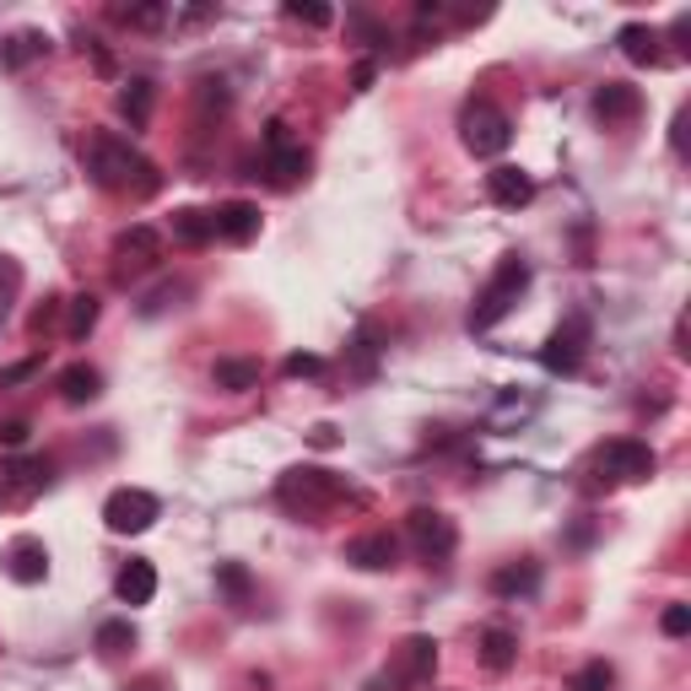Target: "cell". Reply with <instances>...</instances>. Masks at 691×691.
I'll return each mask as SVG.
<instances>
[{"label": "cell", "mask_w": 691, "mask_h": 691, "mask_svg": "<svg viewBox=\"0 0 691 691\" xmlns=\"http://www.w3.org/2000/svg\"><path fill=\"white\" fill-rule=\"evenodd\" d=\"M82 163H87V173H92V184H103V190H114V195H135V201H146V195H157V190H163V173H157V163H152V157H141L130 141L109 135V130L87 135Z\"/></svg>", "instance_id": "6da1fadb"}, {"label": "cell", "mask_w": 691, "mask_h": 691, "mask_svg": "<svg viewBox=\"0 0 691 691\" xmlns=\"http://www.w3.org/2000/svg\"><path fill=\"white\" fill-rule=\"evenodd\" d=\"M352 487L335 476V470H319V465H292L282 481H276V502L297 519H325L335 502H346Z\"/></svg>", "instance_id": "7a4b0ae2"}, {"label": "cell", "mask_w": 691, "mask_h": 691, "mask_svg": "<svg viewBox=\"0 0 691 691\" xmlns=\"http://www.w3.org/2000/svg\"><path fill=\"white\" fill-rule=\"evenodd\" d=\"M525 286H529V260H525V254H502V260H497V271L487 276V286L476 292V303H470V319H465V325L476 329V335L491 329L502 314H508V308H514V303H519V297H525Z\"/></svg>", "instance_id": "3957f363"}, {"label": "cell", "mask_w": 691, "mask_h": 691, "mask_svg": "<svg viewBox=\"0 0 691 691\" xmlns=\"http://www.w3.org/2000/svg\"><path fill=\"white\" fill-rule=\"evenodd\" d=\"M433 670H438V643L427 638V632H416V638H406L400 649L389 653V664H384V675H378V687L373 691H421L427 681H433Z\"/></svg>", "instance_id": "277c9868"}, {"label": "cell", "mask_w": 691, "mask_h": 691, "mask_svg": "<svg viewBox=\"0 0 691 691\" xmlns=\"http://www.w3.org/2000/svg\"><path fill=\"white\" fill-rule=\"evenodd\" d=\"M459 130H465V146H470L476 157H502V152H508V141H514V124H508V114H502L497 103H487V98L465 103Z\"/></svg>", "instance_id": "5b68a950"}, {"label": "cell", "mask_w": 691, "mask_h": 691, "mask_svg": "<svg viewBox=\"0 0 691 691\" xmlns=\"http://www.w3.org/2000/svg\"><path fill=\"white\" fill-rule=\"evenodd\" d=\"M595 470H606V481L632 487V481H649L653 470H659V454H653L643 438H610V444L595 454Z\"/></svg>", "instance_id": "8992f818"}, {"label": "cell", "mask_w": 691, "mask_h": 691, "mask_svg": "<svg viewBox=\"0 0 691 691\" xmlns=\"http://www.w3.org/2000/svg\"><path fill=\"white\" fill-rule=\"evenodd\" d=\"M157 519H163V502L141 487L109 491V502H103V525L114 529V535H146Z\"/></svg>", "instance_id": "52a82bcc"}, {"label": "cell", "mask_w": 691, "mask_h": 691, "mask_svg": "<svg viewBox=\"0 0 691 691\" xmlns=\"http://www.w3.org/2000/svg\"><path fill=\"white\" fill-rule=\"evenodd\" d=\"M589 341H595L589 314H568L562 325L551 329V341H546L540 363L551 367V373H578V367H583V357H589Z\"/></svg>", "instance_id": "ba28073f"}, {"label": "cell", "mask_w": 691, "mask_h": 691, "mask_svg": "<svg viewBox=\"0 0 691 691\" xmlns=\"http://www.w3.org/2000/svg\"><path fill=\"white\" fill-rule=\"evenodd\" d=\"M406 535H410V546H416L427 562H448V557H454V546H459V529H454V519L438 514V508H410V514H406Z\"/></svg>", "instance_id": "9c48e42d"}, {"label": "cell", "mask_w": 691, "mask_h": 691, "mask_svg": "<svg viewBox=\"0 0 691 691\" xmlns=\"http://www.w3.org/2000/svg\"><path fill=\"white\" fill-rule=\"evenodd\" d=\"M265 173H271V184H282V190H292L297 179H308V152L286 135L282 120L265 124Z\"/></svg>", "instance_id": "30bf717a"}, {"label": "cell", "mask_w": 691, "mask_h": 691, "mask_svg": "<svg viewBox=\"0 0 691 691\" xmlns=\"http://www.w3.org/2000/svg\"><path fill=\"white\" fill-rule=\"evenodd\" d=\"M157 260H163V233L157 227L135 222L130 233H120V244H114V271L120 276H146V271H157Z\"/></svg>", "instance_id": "8fae6325"}, {"label": "cell", "mask_w": 691, "mask_h": 691, "mask_svg": "<svg viewBox=\"0 0 691 691\" xmlns=\"http://www.w3.org/2000/svg\"><path fill=\"white\" fill-rule=\"evenodd\" d=\"M352 568L363 572H389L395 562H400V540L389 535V529H367V535H357V540H346V551H341Z\"/></svg>", "instance_id": "7c38bea8"}, {"label": "cell", "mask_w": 691, "mask_h": 691, "mask_svg": "<svg viewBox=\"0 0 691 691\" xmlns=\"http://www.w3.org/2000/svg\"><path fill=\"white\" fill-rule=\"evenodd\" d=\"M643 114V92L632 82H606L595 92V120L606 124V130H621V124H632Z\"/></svg>", "instance_id": "4fadbf2b"}, {"label": "cell", "mask_w": 691, "mask_h": 691, "mask_svg": "<svg viewBox=\"0 0 691 691\" xmlns=\"http://www.w3.org/2000/svg\"><path fill=\"white\" fill-rule=\"evenodd\" d=\"M487 195H491V205H502V211H519V205L535 201V179H529L525 167L497 163L487 173Z\"/></svg>", "instance_id": "5bb4252c"}, {"label": "cell", "mask_w": 691, "mask_h": 691, "mask_svg": "<svg viewBox=\"0 0 691 691\" xmlns=\"http://www.w3.org/2000/svg\"><path fill=\"white\" fill-rule=\"evenodd\" d=\"M6 572L17 583H43L49 578V546H43L39 535H17L11 551H6Z\"/></svg>", "instance_id": "9a60e30c"}, {"label": "cell", "mask_w": 691, "mask_h": 691, "mask_svg": "<svg viewBox=\"0 0 691 691\" xmlns=\"http://www.w3.org/2000/svg\"><path fill=\"white\" fill-rule=\"evenodd\" d=\"M54 481V465L49 459H22V465H11L6 476H0V508L11 502V497H33Z\"/></svg>", "instance_id": "2e32d148"}, {"label": "cell", "mask_w": 691, "mask_h": 691, "mask_svg": "<svg viewBox=\"0 0 691 691\" xmlns=\"http://www.w3.org/2000/svg\"><path fill=\"white\" fill-rule=\"evenodd\" d=\"M114 595H120L124 606H152V595H157V568L146 562V557H130L114 578Z\"/></svg>", "instance_id": "e0dca14e"}, {"label": "cell", "mask_w": 691, "mask_h": 691, "mask_svg": "<svg viewBox=\"0 0 691 691\" xmlns=\"http://www.w3.org/2000/svg\"><path fill=\"white\" fill-rule=\"evenodd\" d=\"M254 233H260V205L254 201L216 205V238H227V244H248Z\"/></svg>", "instance_id": "ac0fdd59"}, {"label": "cell", "mask_w": 691, "mask_h": 691, "mask_svg": "<svg viewBox=\"0 0 691 691\" xmlns=\"http://www.w3.org/2000/svg\"><path fill=\"white\" fill-rule=\"evenodd\" d=\"M173 244L184 248H205L216 238V211H201V205H184V211H173Z\"/></svg>", "instance_id": "d6986e66"}, {"label": "cell", "mask_w": 691, "mask_h": 691, "mask_svg": "<svg viewBox=\"0 0 691 691\" xmlns=\"http://www.w3.org/2000/svg\"><path fill=\"white\" fill-rule=\"evenodd\" d=\"M43 54H49V33H39V28H22V33H11V39L0 43V65L6 71H28Z\"/></svg>", "instance_id": "ffe728a7"}, {"label": "cell", "mask_w": 691, "mask_h": 691, "mask_svg": "<svg viewBox=\"0 0 691 691\" xmlns=\"http://www.w3.org/2000/svg\"><path fill=\"white\" fill-rule=\"evenodd\" d=\"M152 109H157V87L146 82V77H130L120 87V114L130 120V130H146L152 124Z\"/></svg>", "instance_id": "44dd1931"}, {"label": "cell", "mask_w": 691, "mask_h": 691, "mask_svg": "<svg viewBox=\"0 0 691 691\" xmlns=\"http://www.w3.org/2000/svg\"><path fill=\"white\" fill-rule=\"evenodd\" d=\"M616 43H621V54H627L632 65H664V49H659V33H653L649 22H627V28L616 33Z\"/></svg>", "instance_id": "7402d4cb"}, {"label": "cell", "mask_w": 691, "mask_h": 691, "mask_svg": "<svg viewBox=\"0 0 691 691\" xmlns=\"http://www.w3.org/2000/svg\"><path fill=\"white\" fill-rule=\"evenodd\" d=\"M535 589H540V568L535 562H508V568L491 572V595L497 600H525Z\"/></svg>", "instance_id": "603a6c76"}, {"label": "cell", "mask_w": 691, "mask_h": 691, "mask_svg": "<svg viewBox=\"0 0 691 691\" xmlns=\"http://www.w3.org/2000/svg\"><path fill=\"white\" fill-rule=\"evenodd\" d=\"M514 659H519V632L514 627H487L481 632V664L491 675H502V670H514Z\"/></svg>", "instance_id": "cb8c5ba5"}, {"label": "cell", "mask_w": 691, "mask_h": 691, "mask_svg": "<svg viewBox=\"0 0 691 691\" xmlns=\"http://www.w3.org/2000/svg\"><path fill=\"white\" fill-rule=\"evenodd\" d=\"M98 395H103V373H98V367L77 363L60 373V400H65V406H87V400H98Z\"/></svg>", "instance_id": "d4e9b609"}, {"label": "cell", "mask_w": 691, "mask_h": 691, "mask_svg": "<svg viewBox=\"0 0 691 691\" xmlns=\"http://www.w3.org/2000/svg\"><path fill=\"white\" fill-rule=\"evenodd\" d=\"M211 378H216V389H227V395H244L260 384V363L254 357H222V363L211 367Z\"/></svg>", "instance_id": "484cf974"}, {"label": "cell", "mask_w": 691, "mask_h": 691, "mask_svg": "<svg viewBox=\"0 0 691 691\" xmlns=\"http://www.w3.org/2000/svg\"><path fill=\"white\" fill-rule=\"evenodd\" d=\"M98 314H103V303H98L92 292L71 297V319H65V335H71V341H87V335H92V325H98Z\"/></svg>", "instance_id": "4316f807"}, {"label": "cell", "mask_w": 691, "mask_h": 691, "mask_svg": "<svg viewBox=\"0 0 691 691\" xmlns=\"http://www.w3.org/2000/svg\"><path fill=\"white\" fill-rule=\"evenodd\" d=\"M167 17H173L167 6H120V11H114V22H124V28H135V33H157V28H163Z\"/></svg>", "instance_id": "83f0119b"}, {"label": "cell", "mask_w": 691, "mask_h": 691, "mask_svg": "<svg viewBox=\"0 0 691 691\" xmlns=\"http://www.w3.org/2000/svg\"><path fill=\"white\" fill-rule=\"evenodd\" d=\"M135 649V627L130 621H103L98 627V653H109V659H120V653Z\"/></svg>", "instance_id": "f1b7e54d"}, {"label": "cell", "mask_w": 691, "mask_h": 691, "mask_svg": "<svg viewBox=\"0 0 691 691\" xmlns=\"http://www.w3.org/2000/svg\"><path fill=\"white\" fill-rule=\"evenodd\" d=\"M216 583H222V595H227V606H248V572L238 562H216Z\"/></svg>", "instance_id": "f546056e"}, {"label": "cell", "mask_w": 691, "mask_h": 691, "mask_svg": "<svg viewBox=\"0 0 691 691\" xmlns=\"http://www.w3.org/2000/svg\"><path fill=\"white\" fill-rule=\"evenodd\" d=\"M610 687H616V670H610L606 659H589V664L568 681V691H610Z\"/></svg>", "instance_id": "4dcf8cb0"}, {"label": "cell", "mask_w": 691, "mask_h": 691, "mask_svg": "<svg viewBox=\"0 0 691 691\" xmlns=\"http://www.w3.org/2000/svg\"><path fill=\"white\" fill-rule=\"evenodd\" d=\"M17 292H22V265H17L11 254H0V319L11 314V303H17Z\"/></svg>", "instance_id": "1f68e13d"}, {"label": "cell", "mask_w": 691, "mask_h": 691, "mask_svg": "<svg viewBox=\"0 0 691 691\" xmlns=\"http://www.w3.org/2000/svg\"><path fill=\"white\" fill-rule=\"evenodd\" d=\"M286 17H292V22H308V28H329V22H335V11H329V6H303V0H292V6H286Z\"/></svg>", "instance_id": "d6a6232c"}, {"label": "cell", "mask_w": 691, "mask_h": 691, "mask_svg": "<svg viewBox=\"0 0 691 691\" xmlns=\"http://www.w3.org/2000/svg\"><path fill=\"white\" fill-rule=\"evenodd\" d=\"M314 373H325V363L314 352H292L286 357V378H314Z\"/></svg>", "instance_id": "836d02e7"}, {"label": "cell", "mask_w": 691, "mask_h": 691, "mask_svg": "<svg viewBox=\"0 0 691 691\" xmlns=\"http://www.w3.org/2000/svg\"><path fill=\"white\" fill-rule=\"evenodd\" d=\"M659 627H664V638H687L691 632V610L687 606H670L659 616Z\"/></svg>", "instance_id": "e575fe53"}, {"label": "cell", "mask_w": 691, "mask_h": 691, "mask_svg": "<svg viewBox=\"0 0 691 691\" xmlns=\"http://www.w3.org/2000/svg\"><path fill=\"white\" fill-rule=\"evenodd\" d=\"M201 103H205V109H227V103H233V92H227L222 77H205V82H201Z\"/></svg>", "instance_id": "d590c367"}, {"label": "cell", "mask_w": 691, "mask_h": 691, "mask_svg": "<svg viewBox=\"0 0 691 691\" xmlns=\"http://www.w3.org/2000/svg\"><path fill=\"white\" fill-rule=\"evenodd\" d=\"M373 357H378V346H373V325H363V335H357V373H373Z\"/></svg>", "instance_id": "8d00e7d4"}, {"label": "cell", "mask_w": 691, "mask_h": 691, "mask_svg": "<svg viewBox=\"0 0 691 691\" xmlns=\"http://www.w3.org/2000/svg\"><path fill=\"white\" fill-rule=\"evenodd\" d=\"M28 433H33L28 421H0V444H6V448H22V444H28Z\"/></svg>", "instance_id": "74e56055"}, {"label": "cell", "mask_w": 691, "mask_h": 691, "mask_svg": "<svg viewBox=\"0 0 691 691\" xmlns=\"http://www.w3.org/2000/svg\"><path fill=\"white\" fill-rule=\"evenodd\" d=\"M39 373V357H28V363H17V367H0V389L6 384H22V378H33Z\"/></svg>", "instance_id": "f35d334b"}, {"label": "cell", "mask_w": 691, "mask_h": 691, "mask_svg": "<svg viewBox=\"0 0 691 691\" xmlns=\"http://www.w3.org/2000/svg\"><path fill=\"white\" fill-rule=\"evenodd\" d=\"M373 77H378V65H373V60H363V65H357V71H352V87H357V92H363V87H373Z\"/></svg>", "instance_id": "ab89813d"}, {"label": "cell", "mask_w": 691, "mask_h": 691, "mask_svg": "<svg viewBox=\"0 0 691 691\" xmlns=\"http://www.w3.org/2000/svg\"><path fill=\"white\" fill-rule=\"evenodd\" d=\"M124 691H173V687H167L163 675H141V681H130Z\"/></svg>", "instance_id": "60d3db41"}, {"label": "cell", "mask_w": 691, "mask_h": 691, "mask_svg": "<svg viewBox=\"0 0 691 691\" xmlns=\"http://www.w3.org/2000/svg\"><path fill=\"white\" fill-rule=\"evenodd\" d=\"M687 124H691V114L681 109V114H675V135H670V141H675V152H687Z\"/></svg>", "instance_id": "b9f144b4"}, {"label": "cell", "mask_w": 691, "mask_h": 691, "mask_svg": "<svg viewBox=\"0 0 691 691\" xmlns=\"http://www.w3.org/2000/svg\"><path fill=\"white\" fill-rule=\"evenodd\" d=\"M314 444H319V448L335 444V427H329V421H319V427H314Z\"/></svg>", "instance_id": "7bdbcfd3"}]
</instances>
